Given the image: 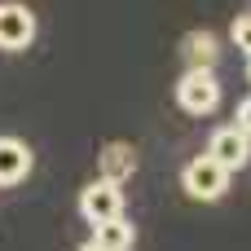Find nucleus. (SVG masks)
Returning a JSON list of instances; mask_svg holds the SVG:
<instances>
[{"label": "nucleus", "mask_w": 251, "mask_h": 251, "mask_svg": "<svg viewBox=\"0 0 251 251\" xmlns=\"http://www.w3.org/2000/svg\"><path fill=\"white\" fill-rule=\"evenodd\" d=\"M35 40V13L18 0H0V49L18 53Z\"/></svg>", "instance_id": "4"}, {"label": "nucleus", "mask_w": 251, "mask_h": 251, "mask_svg": "<svg viewBox=\"0 0 251 251\" xmlns=\"http://www.w3.org/2000/svg\"><path fill=\"white\" fill-rule=\"evenodd\" d=\"M247 79H251V57H247Z\"/></svg>", "instance_id": "13"}, {"label": "nucleus", "mask_w": 251, "mask_h": 251, "mask_svg": "<svg viewBox=\"0 0 251 251\" xmlns=\"http://www.w3.org/2000/svg\"><path fill=\"white\" fill-rule=\"evenodd\" d=\"M79 251H101V247H97V243H84V247H79Z\"/></svg>", "instance_id": "12"}, {"label": "nucleus", "mask_w": 251, "mask_h": 251, "mask_svg": "<svg viewBox=\"0 0 251 251\" xmlns=\"http://www.w3.org/2000/svg\"><path fill=\"white\" fill-rule=\"evenodd\" d=\"M234 128H243V132L251 137V97L243 101V106H238V115H234Z\"/></svg>", "instance_id": "11"}, {"label": "nucleus", "mask_w": 251, "mask_h": 251, "mask_svg": "<svg viewBox=\"0 0 251 251\" xmlns=\"http://www.w3.org/2000/svg\"><path fill=\"white\" fill-rule=\"evenodd\" d=\"M181 53H185L190 71H212V62L221 57V40H216L212 31H190V35L181 40Z\"/></svg>", "instance_id": "8"}, {"label": "nucleus", "mask_w": 251, "mask_h": 251, "mask_svg": "<svg viewBox=\"0 0 251 251\" xmlns=\"http://www.w3.org/2000/svg\"><path fill=\"white\" fill-rule=\"evenodd\" d=\"M207 154L234 176L238 168H247V159H251V137L243 128H216L212 141H207Z\"/></svg>", "instance_id": "5"}, {"label": "nucleus", "mask_w": 251, "mask_h": 251, "mask_svg": "<svg viewBox=\"0 0 251 251\" xmlns=\"http://www.w3.org/2000/svg\"><path fill=\"white\" fill-rule=\"evenodd\" d=\"M31 172V150L18 137H0V185H18Z\"/></svg>", "instance_id": "7"}, {"label": "nucleus", "mask_w": 251, "mask_h": 251, "mask_svg": "<svg viewBox=\"0 0 251 251\" xmlns=\"http://www.w3.org/2000/svg\"><path fill=\"white\" fill-rule=\"evenodd\" d=\"M181 185H185V194H190V199H199V203H216V199L229 190V172H225L212 154H199V159H190V163H185Z\"/></svg>", "instance_id": "1"}, {"label": "nucleus", "mask_w": 251, "mask_h": 251, "mask_svg": "<svg viewBox=\"0 0 251 251\" xmlns=\"http://www.w3.org/2000/svg\"><path fill=\"white\" fill-rule=\"evenodd\" d=\"M79 212H84V221H93V225L119 221V216H124V185H115V181H93V185L79 194Z\"/></svg>", "instance_id": "3"}, {"label": "nucleus", "mask_w": 251, "mask_h": 251, "mask_svg": "<svg viewBox=\"0 0 251 251\" xmlns=\"http://www.w3.org/2000/svg\"><path fill=\"white\" fill-rule=\"evenodd\" d=\"M97 168H101V181L124 185V181L137 172V150H132L128 141H106L101 154H97Z\"/></svg>", "instance_id": "6"}, {"label": "nucleus", "mask_w": 251, "mask_h": 251, "mask_svg": "<svg viewBox=\"0 0 251 251\" xmlns=\"http://www.w3.org/2000/svg\"><path fill=\"white\" fill-rule=\"evenodd\" d=\"M132 234H137V229H132V225L119 216V221L93 225V238H88V243H97L101 251H128V247H132Z\"/></svg>", "instance_id": "9"}, {"label": "nucleus", "mask_w": 251, "mask_h": 251, "mask_svg": "<svg viewBox=\"0 0 251 251\" xmlns=\"http://www.w3.org/2000/svg\"><path fill=\"white\" fill-rule=\"evenodd\" d=\"M176 106L190 115H212L221 106V79L216 71H185L176 79Z\"/></svg>", "instance_id": "2"}, {"label": "nucleus", "mask_w": 251, "mask_h": 251, "mask_svg": "<svg viewBox=\"0 0 251 251\" xmlns=\"http://www.w3.org/2000/svg\"><path fill=\"white\" fill-rule=\"evenodd\" d=\"M229 40H234V49H243V53L251 57V9L234 18V26H229Z\"/></svg>", "instance_id": "10"}]
</instances>
